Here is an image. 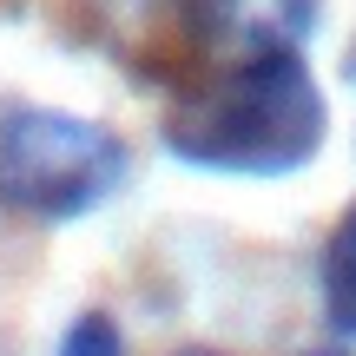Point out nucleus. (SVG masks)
I'll use <instances>...</instances> for the list:
<instances>
[{"label":"nucleus","mask_w":356,"mask_h":356,"mask_svg":"<svg viewBox=\"0 0 356 356\" xmlns=\"http://www.w3.org/2000/svg\"><path fill=\"white\" fill-rule=\"evenodd\" d=\"M323 86L297 47H238L225 66L172 92L159 139L178 165L225 178H284L323 152Z\"/></svg>","instance_id":"obj_1"},{"label":"nucleus","mask_w":356,"mask_h":356,"mask_svg":"<svg viewBox=\"0 0 356 356\" xmlns=\"http://www.w3.org/2000/svg\"><path fill=\"white\" fill-rule=\"evenodd\" d=\"M132 172V152L113 126L53 106L0 113V204L40 225H73L99 211Z\"/></svg>","instance_id":"obj_2"},{"label":"nucleus","mask_w":356,"mask_h":356,"mask_svg":"<svg viewBox=\"0 0 356 356\" xmlns=\"http://www.w3.org/2000/svg\"><path fill=\"white\" fill-rule=\"evenodd\" d=\"M204 33L231 40V47H297L317 20V0H191Z\"/></svg>","instance_id":"obj_3"},{"label":"nucleus","mask_w":356,"mask_h":356,"mask_svg":"<svg viewBox=\"0 0 356 356\" xmlns=\"http://www.w3.org/2000/svg\"><path fill=\"white\" fill-rule=\"evenodd\" d=\"M317 291H323V317H330V330L343 337V343H356V204L330 225V238H323Z\"/></svg>","instance_id":"obj_4"},{"label":"nucleus","mask_w":356,"mask_h":356,"mask_svg":"<svg viewBox=\"0 0 356 356\" xmlns=\"http://www.w3.org/2000/svg\"><path fill=\"white\" fill-rule=\"evenodd\" d=\"M53 356H126V343H119V323L113 317L86 310V317L66 323V337H60V350H53Z\"/></svg>","instance_id":"obj_5"},{"label":"nucleus","mask_w":356,"mask_h":356,"mask_svg":"<svg viewBox=\"0 0 356 356\" xmlns=\"http://www.w3.org/2000/svg\"><path fill=\"white\" fill-rule=\"evenodd\" d=\"M310 356H350V350H310Z\"/></svg>","instance_id":"obj_6"},{"label":"nucleus","mask_w":356,"mask_h":356,"mask_svg":"<svg viewBox=\"0 0 356 356\" xmlns=\"http://www.w3.org/2000/svg\"><path fill=\"white\" fill-rule=\"evenodd\" d=\"M178 356H211V350H178Z\"/></svg>","instance_id":"obj_7"}]
</instances>
